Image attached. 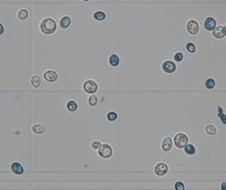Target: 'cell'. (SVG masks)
<instances>
[{
	"instance_id": "obj_14",
	"label": "cell",
	"mask_w": 226,
	"mask_h": 190,
	"mask_svg": "<svg viewBox=\"0 0 226 190\" xmlns=\"http://www.w3.org/2000/svg\"><path fill=\"white\" fill-rule=\"evenodd\" d=\"M184 151H185L186 154H188V155H194L196 153V148L193 146V145H191V144L185 145Z\"/></svg>"
},
{
	"instance_id": "obj_13",
	"label": "cell",
	"mask_w": 226,
	"mask_h": 190,
	"mask_svg": "<svg viewBox=\"0 0 226 190\" xmlns=\"http://www.w3.org/2000/svg\"><path fill=\"white\" fill-rule=\"evenodd\" d=\"M70 24H71V19H70V17L65 16V17H63V18L61 19V20H60V26H61V28H63V29H66L67 27L70 26Z\"/></svg>"
},
{
	"instance_id": "obj_6",
	"label": "cell",
	"mask_w": 226,
	"mask_h": 190,
	"mask_svg": "<svg viewBox=\"0 0 226 190\" xmlns=\"http://www.w3.org/2000/svg\"><path fill=\"white\" fill-rule=\"evenodd\" d=\"M167 172H168V166L166 163L160 162L159 164H157L155 167V172H156V174L159 176L165 175L167 174Z\"/></svg>"
},
{
	"instance_id": "obj_25",
	"label": "cell",
	"mask_w": 226,
	"mask_h": 190,
	"mask_svg": "<svg viewBox=\"0 0 226 190\" xmlns=\"http://www.w3.org/2000/svg\"><path fill=\"white\" fill-rule=\"evenodd\" d=\"M97 97L95 96H91L90 97V98H89V104L91 105V106H95L97 105Z\"/></svg>"
},
{
	"instance_id": "obj_12",
	"label": "cell",
	"mask_w": 226,
	"mask_h": 190,
	"mask_svg": "<svg viewBox=\"0 0 226 190\" xmlns=\"http://www.w3.org/2000/svg\"><path fill=\"white\" fill-rule=\"evenodd\" d=\"M172 147V140L171 137H166L162 142V148L164 151H169Z\"/></svg>"
},
{
	"instance_id": "obj_22",
	"label": "cell",
	"mask_w": 226,
	"mask_h": 190,
	"mask_svg": "<svg viewBox=\"0 0 226 190\" xmlns=\"http://www.w3.org/2000/svg\"><path fill=\"white\" fill-rule=\"evenodd\" d=\"M205 85L208 89H212L214 86H215V81L213 79H208L205 83Z\"/></svg>"
},
{
	"instance_id": "obj_23",
	"label": "cell",
	"mask_w": 226,
	"mask_h": 190,
	"mask_svg": "<svg viewBox=\"0 0 226 190\" xmlns=\"http://www.w3.org/2000/svg\"><path fill=\"white\" fill-rule=\"evenodd\" d=\"M18 16H19V19H20V20H25L27 17H28V11L25 10V9H21L20 12H19Z\"/></svg>"
},
{
	"instance_id": "obj_31",
	"label": "cell",
	"mask_w": 226,
	"mask_h": 190,
	"mask_svg": "<svg viewBox=\"0 0 226 190\" xmlns=\"http://www.w3.org/2000/svg\"><path fill=\"white\" fill-rule=\"evenodd\" d=\"M222 190H226V183L223 182V183L222 184Z\"/></svg>"
},
{
	"instance_id": "obj_4",
	"label": "cell",
	"mask_w": 226,
	"mask_h": 190,
	"mask_svg": "<svg viewBox=\"0 0 226 190\" xmlns=\"http://www.w3.org/2000/svg\"><path fill=\"white\" fill-rule=\"evenodd\" d=\"M83 88H84V90H85V92H87L89 94H94L97 90V85L95 81L89 80L84 83Z\"/></svg>"
},
{
	"instance_id": "obj_17",
	"label": "cell",
	"mask_w": 226,
	"mask_h": 190,
	"mask_svg": "<svg viewBox=\"0 0 226 190\" xmlns=\"http://www.w3.org/2000/svg\"><path fill=\"white\" fill-rule=\"evenodd\" d=\"M32 85L35 86V87H39V86H40V85H41V79H40V77L37 76V75L33 76V77L32 78Z\"/></svg>"
},
{
	"instance_id": "obj_18",
	"label": "cell",
	"mask_w": 226,
	"mask_h": 190,
	"mask_svg": "<svg viewBox=\"0 0 226 190\" xmlns=\"http://www.w3.org/2000/svg\"><path fill=\"white\" fill-rule=\"evenodd\" d=\"M67 108L70 111H75L77 109V103L75 101H73V100H71V101L68 102Z\"/></svg>"
},
{
	"instance_id": "obj_7",
	"label": "cell",
	"mask_w": 226,
	"mask_h": 190,
	"mask_svg": "<svg viewBox=\"0 0 226 190\" xmlns=\"http://www.w3.org/2000/svg\"><path fill=\"white\" fill-rule=\"evenodd\" d=\"M162 69L167 73H172L175 70H176V66L172 62V61H165L162 64Z\"/></svg>"
},
{
	"instance_id": "obj_5",
	"label": "cell",
	"mask_w": 226,
	"mask_h": 190,
	"mask_svg": "<svg viewBox=\"0 0 226 190\" xmlns=\"http://www.w3.org/2000/svg\"><path fill=\"white\" fill-rule=\"evenodd\" d=\"M186 28H187V31L190 33H192V35H196V33H197L199 31V25L197 23V21H196L194 20L188 21Z\"/></svg>"
},
{
	"instance_id": "obj_30",
	"label": "cell",
	"mask_w": 226,
	"mask_h": 190,
	"mask_svg": "<svg viewBox=\"0 0 226 190\" xmlns=\"http://www.w3.org/2000/svg\"><path fill=\"white\" fill-rule=\"evenodd\" d=\"M3 32H4V27L1 23H0V35H2Z\"/></svg>"
},
{
	"instance_id": "obj_9",
	"label": "cell",
	"mask_w": 226,
	"mask_h": 190,
	"mask_svg": "<svg viewBox=\"0 0 226 190\" xmlns=\"http://www.w3.org/2000/svg\"><path fill=\"white\" fill-rule=\"evenodd\" d=\"M204 25H205L206 30H208V31L214 30V28L216 27V20L213 18H211V17H208V18H207V20H205Z\"/></svg>"
},
{
	"instance_id": "obj_15",
	"label": "cell",
	"mask_w": 226,
	"mask_h": 190,
	"mask_svg": "<svg viewBox=\"0 0 226 190\" xmlns=\"http://www.w3.org/2000/svg\"><path fill=\"white\" fill-rule=\"evenodd\" d=\"M109 63L112 66L116 67V66H118L119 63H120V59H119V57H118L117 55L113 54V55H111L110 57H109Z\"/></svg>"
},
{
	"instance_id": "obj_1",
	"label": "cell",
	"mask_w": 226,
	"mask_h": 190,
	"mask_svg": "<svg viewBox=\"0 0 226 190\" xmlns=\"http://www.w3.org/2000/svg\"><path fill=\"white\" fill-rule=\"evenodd\" d=\"M56 28V24L54 20L52 19H44L41 23V30L46 35H51L53 33Z\"/></svg>"
},
{
	"instance_id": "obj_29",
	"label": "cell",
	"mask_w": 226,
	"mask_h": 190,
	"mask_svg": "<svg viewBox=\"0 0 226 190\" xmlns=\"http://www.w3.org/2000/svg\"><path fill=\"white\" fill-rule=\"evenodd\" d=\"M100 146H101V145H100V142H99V141H95V142L92 144L93 148H99Z\"/></svg>"
},
{
	"instance_id": "obj_24",
	"label": "cell",
	"mask_w": 226,
	"mask_h": 190,
	"mask_svg": "<svg viewBox=\"0 0 226 190\" xmlns=\"http://www.w3.org/2000/svg\"><path fill=\"white\" fill-rule=\"evenodd\" d=\"M186 49H187L189 52L194 53L196 51V46L193 43H188V44H186Z\"/></svg>"
},
{
	"instance_id": "obj_21",
	"label": "cell",
	"mask_w": 226,
	"mask_h": 190,
	"mask_svg": "<svg viewBox=\"0 0 226 190\" xmlns=\"http://www.w3.org/2000/svg\"><path fill=\"white\" fill-rule=\"evenodd\" d=\"M218 110H219L218 115H219L220 118H221V120H222V124H226V115L223 114L222 109L221 107H219V108H218Z\"/></svg>"
},
{
	"instance_id": "obj_16",
	"label": "cell",
	"mask_w": 226,
	"mask_h": 190,
	"mask_svg": "<svg viewBox=\"0 0 226 190\" xmlns=\"http://www.w3.org/2000/svg\"><path fill=\"white\" fill-rule=\"evenodd\" d=\"M206 132L208 133V135L214 136V135H216L217 130H216V128H215V126H214V125H212V124H208V125L206 126Z\"/></svg>"
},
{
	"instance_id": "obj_32",
	"label": "cell",
	"mask_w": 226,
	"mask_h": 190,
	"mask_svg": "<svg viewBox=\"0 0 226 190\" xmlns=\"http://www.w3.org/2000/svg\"><path fill=\"white\" fill-rule=\"evenodd\" d=\"M223 29H224V32H225V35H226V26L223 27Z\"/></svg>"
},
{
	"instance_id": "obj_28",
	"label": "cell",
	"mask_w": 226,
	"mask_h": 190,
	"mask_svg": "<svg viewBox=\"0 0 226 190\" xmlns=\"http://www.w3.org/2000/svg\"><path fill=\"white\" fill-rule=\"evenodd\" d=\"M175 188H176V190H184V186L183 183L177 182L176 184H175Z\"/></svg>"
},
{
	"instance_id": "obj_3",
	"label": "cell",
	"mask_w": 226,
	"mask_h": 190,
	"mask_svg": "<svg viewBox=\"0 0 226 190\" xmlns=\"http://www.w3.org/2000/svg\"><path fill=\"white\" fill-rule=\"evenodd\" d=\"M98 153L102 158H109L112 155V148L109 145H101L98 148Z\"/></svg>"
},
{
	"instance_id": "obj_26",
	"label": "cell",
	"mask_w": 226,
	"mask_h": 190,
	"mask_svg": "<svg viewBox=\"0 0 226 190\" xmlns=\"http://www.w3.org/2000/svg\"><path fill=\"white\" fill-rule=\"evenodd\" d=\"M183 59H184V55L182 53H180V52L176 53V54H175V56H174V59L176 60V61H182Z\"/></svg>"
},
{
	"instance_id": "obj_10",
	"label": "cell",
	"mask_w": 226,
	"mask_h": 190,
	"mask_svg": "<svg viewBox=\"0 0 226 190\" xmlns=\"http://www.w3.org/2000/svg\"><path fill=\"white\" fill-rule=\"evenodd\" d=\"M213 35L214 37H216L218 39H221L223 38L225 36V32H224V29L222 26H218L215 27L213 30Z\"/></svg>"
},
{
	"instance_id": "obj_20",
	"label": "cell",
	"mask_w": 226,
	"mask_h": 190,
	"mask_svg": "<svg viewBox=\"0 0 226 190\" xmlns=\"http://www.w3.org/2000/svg\"><path fill=\"white\" fill-rule=\"evenodd\" d=\"M32 131L35 133H44V127L41 124H35L32 126Z\"/></svg>"
},
{
	"instance_id": "obj_19",
	"label": "cell",
	"mask_w": 226,
	"mask_h": 190,
	"mask_svg": "<svg viewBox=\"0 0 226 190\" xmlns=\"http://www.w3.org/2000/svg\"><path fill=\"white\" fill-rule=\"evenodd\" d=\"M94 18L97 20H103L106 18V15L102 11H97V12H95L94 14Z\"/></svg>"
},
{
	"instance_id": "obj_11",
	"label": "cell",
	"mask_w": 226,
	"mask_h": 190,
	"mask_svg": "<svg viewBox=\"0 0 226 190\" xmlns=\"http://www.w3.org/2000/svg\"><path fill=\"white\" fill-rule=\"evenodd\" d=\"M11 170H12V172H14V174H23V167H22V165L19 162H14L12 163V165H11Z\"/></svg>"
},
{
	"instance_id": "obj_33",
	"label": "cell",
	"mask_w": 226,
	"mask_h": 190,
	"mask_svg": "<svg viewBox=\"0 0 226 190\" xmlns=\"http://www.w3.org/2000/svg\"><path fill=\"white\" fill-rule=\"evenodd\" d=\"M83 1H89V0H83Z\"/></svg>"
},
{
	"instance_id": "obj_8",
	"label": "cell",
	"mask_w": 226,
	"mask_h": 190,
	"mask_svg": "<svg viewBox=\"0 0 226 190\" xmlns=\"http://www.w3.org/2000/svg\"><path fill=\"white\" fill-rule=\"evenodd\" d=\"M44 77L47 82L53 83L58 79V74H56V72L54 71H47L44 72Z\"/></svg>"
},
{
	"instance_id": "obj_27",
	"label": "cell",
	"mask_w": 226,
	"mask_h": 190,
	"mask_svg": "<svg viewBox=\"0 0 226 190\" xmlns=\"http://www.w3.org/2000/svg\"><path fill=\"white\" fill-rule=\"evenodd\" d=\"M108 119L109 121H115L117 119V114L115 112H109L108 114Z\"/></svg>"
},
{
	"instance_id": "obj_2",
	"label": "cell",
	"mask_w": 226,
	"mask_h": 190,
	"mask_svg": "<svg viewBox=\"0 0 226 190\" xmlns=\"http://www.w3.org/2000/svg\"><path fill=\"white\" fill-rule=\"evenodd\" d=\"M188 142V137L186 136V135L181 133L174 137V144L175 146L178 148H184L185 145H187Z\"/></svg>"
}]
</instances>
